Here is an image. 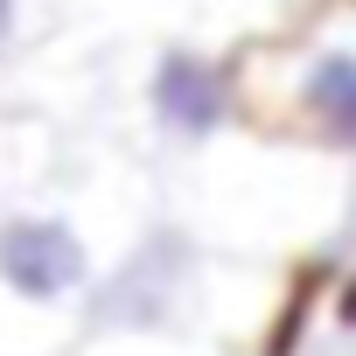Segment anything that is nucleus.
<instances>
[{
    "instance_id": "f03ea898",
    "label": "nucleus",
    "mask_w": 356,
    "mask_h": 356,
    "mask_svg": "<svg viewBox=\"0 0 356 356\" xmlns=\"http://www.w3.org/2000/svg\"><path fill=\"white\" fill-rule=\"evenodd\" d=\"M91 286V252L63 217H8L0 224V293L22 307H63Z\"/></svg>"
},
{
    "instance_id": "20e7f679",
    "label": "nucleus",
    "mask_w": 356,
    "mask_h": 356,
    "mask_svg": "<svg viewBox=\"0 0 356 356\" xmlns=\"http://www.w3.org/2000/svg\"><path fill=\"white\" fill-rule=\"evenodd\" d=\"M293 119L335 147L356 154V35H321L293 63Z\"/></svg>"
},
{
    "instance_id": "7ed1b4c3",
    "label": "nucleus",
    "mask_w": 356,
    "mask_h": 356,
    "mask_svg": "<svg viewBox=\"0 0 356 356\" xmlns=\"http://www.w3.org/2000/svg\"><path fill=\"white\" fill-rule=\"evenodd\" d=\"M182 280H189V245L175 238V231H154L147 245H133V259H126L112 280H98L91 321H98V328H133V335H147V328H161V321L175 314Z\"/></svg>"
},
{
    "instance_id": "39448f33",
    "label": "nucleus",
    "mask_w": 356,
    "mask_h": 356,
    "mask_svg": "<svg viewBox=\"0 0 356 356\" xmlns=\"http://www.w3.org/2000/svg\"><path fill=\"white\" fill-rule=\"evenodd\" d=\"M22 35V0H0V49Z\"/></svg>"
},
{
    "instance_id": "f257e3e1",
    "label": "nucleus",
    "mask_w": 356,
    "mask_h": 356,
    "mask_svg": "<svg viewBox=\"0 0 356 356\" xmlns=\"http://www.w3.org/2000/svg\"><path fill=\"white\" fill-rule=\"evenodd\" d=\"M231 112H238V84H231V70H224L210 49L168 42V49L154 56V70H147V119H154L168 140L203 147V140H217V133L231 126Z\"/></svg>"
}]
</instances>
